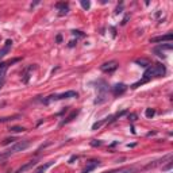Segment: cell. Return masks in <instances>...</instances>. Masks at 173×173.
<instances>
[{
  "instance_id": "ba28073f",
  "label": "cell",
  "mask_w": 173,
  "mask_h": 173,
  "mask_svg": "<svg viewBox=\"0 0 173 173\" xmlns=\"http://www.w3.org/2000/svg\"><path fill=\"white\" fill-rule=\"evenodd\" d=\"M99 165H100L99 161H95V160H93V161H89V162H88V165L84 168L81 173H89V172H92V170L95 169V168H97Z\"/></svg>"
},
{
  "instance_id": "484cf974",
  "label": "cell",
  "mask_w": 173,
  "mask_h": 173,
  "mask_svg": "<svg viewBox=\"0 0 173 173\" xmlns=\"http://www.w3.org/2000/svg\"><path fill=\"white\" fill-rule=\"evenodd\" d=\"M122 6H123V4H120V7H118V8H116V11H115V12H116V14H119V12H122Z\"/></svg>"
},
{
  "instance_id": "e0dca14e",
  "label": "cell",
  "mask_w": 173,
  "mask_h": 173,
  "mask_svg": "<svg viewBox=\"0 0 173 173\" xmlns=\"http://www.w3.org/2000/svg\"><path fill=\"white\" fill-rule=\"evenodd\" d=\"M137 64H139L141 66H145V68H149L150 66V64H149V61H146V60H137Z\"/></svg>"
},
{
  "instance_id": "8fae6325",
  "label": "cell",
  "mask_w": 173,
  "mask_h": 173,
  "mask_svg": "<svg viewBox=\"0 0 173 173\" xmlns=\"http://www.w3.org/2000/svg\"><path fill=\"white\" fill-rule=\"evenodd\" d=\"M35 165H37V161H30V162H27L26 165L20 167L18 170H15V173H23V172H26V170L31 169V168H32V167H35Z\"/></svg>"
},
{
  "instance_id": "6da1fadb",
  "label": "cell",
  "mask_w": 173,
  "mask_h": 173,
  "mask_svg": "<svg viewBox=\"0 0 173 173\" xmlns=\"http://www.w3.org/2000/svg\"><path fill=\"white\" fill-rule=\"evenodd\" d=\"M165 73H167V69H165V66H164L162 64H154V65H151V66H149L148 69H146V72H145L143 80L139 81V83H137V84H134V85H133V88H137L139 84L146 83V81L151 80L153 77H161V76H164Z\"/></svg>"
},
{
  "instance_id": "83f0119b",
  "label": "cell",
  "mask_w": 173,
  "mask_h": 173,
  "mask_svg": "<svg viewBox=\"0 0 173 173\" xmlns=\"http://www.w3.org/2000/svg\"><path fill=\"white\" fill-rule=\"evenodd\" d=\"M61 41H62V37L61 35H57V42H58V43H61Z\"/></svg>"
},
{
  "instance_id": "ffe728a7",
  "label": "cell",
  "mask_w": 173,
  "mask_h": 173,
  "mask_svg": "<svg viewBox=\"0 0 173 173\" xmlns=\"http://www.w3.org/2000/svg\"><path fill=\"white\" fill-rule=\"evenodd\" d=\"M16 116H8V118H0V123L3 122H8V120H12V119H15Z\"/></svg>"
},
{
  "instance_id": "5b68a950",
  "label": "cell",
  "mask_w": 173,
  "mask_h": 173,
  "mask_svg": "<svg viewBox=\"0 0 173 173\" xmlns=\"http://www.w3.org/2000/svg\"><path fill=\"white\" fill-rule=\"evenodd\" d=\"M116 69H118V62L116 61H108L100 66V71L104 72V73H112V72H115Z\"/></svg>"
},
{
  "instance_id": "cb8c5ba5",
  "label": "cell",
  "mask_w": 173,
  "mask_h": 173,
  "mask_svg": "<svg viewBox=\"0 0 173 173\" xmlns=\"http://www.w3.org/2000/svg\"><path fill=\"white\" fill-rule=\"evenodd\" d=\"M72 34H73V35H77V37H84V34L81 31H76V30H73V31H72Z\"/></svg>"
},
{
  "instance_id": "30bf717a",
  "label": "cell",
  "mask_w": 173,
  "mask_h": 173,
  "mask_svg": "<svg viewBox=\"0 0 173 173\" xmlns=\"http://www.w3.org/2000/svg\"><path fill=\"white\" fill-rule=\"evenodd\" d=\"M18 61H19V58H15V60H12V61H10V62H1V64H0V77L4 76V73H6V71H7V68L10 66L11 64L18 62Z\"/></svg>"
},
{
  "instance_id": "8992f818",
  "label": "cell",
  "mask_w": 173,
  "mask_h": 173,
  "mask_svg": "<svg viewBox=\"0 0 173 173\" xmlns=\"http://www.w3.org/2000/svg\"><path fill=\"white\" fill-rule=\"evenodd\" d=\"M127 91V85L126 84H116V85L112 86V93H114V96H119V95H122Z\"/></svg>"
},
{
  "instance_id": "7c38bea8",
  "label": "cell",
  "mask_w": 173,
  "mask_h": 173,
  "mask_svg": "<svg viewBox=\"0 0 173 173\" xmlns=\"http://www.w3.org/2000/svg\"><path fill=\"white\" fill-rule=\"evenodd\" d=\"M56 7H57L58 10H60V12H58V15H60V16L66 15L68 11H69V7H68V4H66V3H58Z\"/></svg>"
},
{
  "instance_id": "7a4b0ae2",
  "label": "cell",
  "mask_w": 173,
  "mask_h": 173,
  "mask_svg": "<svg viewBox=\"0 0 173 173\" xmlns=\"http://www.w3.org/2000/svg\"><path fill=\"white\" fill-rule=\"evenodd\" d=\"M30 145H31V142L30 141H18V142H15V143L11 146L8 150H7V153H6V156L8 157V156H11V154H14V153H18V151H23V150H26V149L29 148Z\"/></svg>"
},
{
  "instance_id": "7402d4cb",
  "label": "cell",
  "mask_w": 173,
  "mask_h": 173,
  "mask_svg": "<svg viewBox=\"0 0 173 173\" xmlns=\"http://www.w3.org/2000/svg\"><path fill=\"white\" fill-rule=\"evenodd\" d=\"M14 141H16L15 138H7V139H4L3 141V145H8V143H11V142H14Z\"/></svg>"
},
{
  "instance_id": "603a6c76",
  "label": "cell",
  "mask_w": 173,
  "mask_h": 173,
  "mask_svg": "<svg viewBox=\"0 0 173 173\" xmlns=\"http://www.w3.org/2000/svg\"><path fill=\"white\" fill-rule=\"evenodd\" d=\"M91 146L96 148V146H102V141H92L91 142Z\"/></svg>"
},
{
  "instance_id": "277c9868",
  "label": "cell",
  "mask_w": 173,
  "mask_h": 173,
  "mask_svg": "<svg viewBox=\"0 0 173 173\" xmlns=\"http://www.w3.org/2000/svg\"><path fill=\"white\" fill-rule=\"evenodd\" d=\"M102 85H97V89H99V93H97V99L95 100V104H102V103L107 102V91H108V86L104 81H100Z\"/></svg>"
},
{
  "instance_id": "f1b7e54d",
  "label": "cell",
  "mask_w": 173,
  "mask_h": 173,
  "mask_svg": "<svg viewBox=\"0 0 173 173\" xmlns=\"http://www.w3.org/2000/svg\"><path fill=\"white\" fill-rule=\"evenodd\" d=\"M4 157H7V156H6V153H0V160H1V158H4Z\"/></svg>"
},
{
  "instance_id": "2e32d148",
  "label": "cell",
  "mask_w": 173,
  "mask_h": 173,
  "mask_svg": "<svg viewBox=\"0 0 173 173\" xmlns=\"http://www.w3.org/2000/svg\"><path fill=\"white\" fill-rule=\"evenodd\" d=\"M11 133H22V131H26L25 127H20V126H14V127H10L8 128Z\"/></svg>"
},
{
  "instance_id": "4316f807",
  "label": "cell",
  "mask_w": 173,
  "mask_h": 173,
  "mask_svg": "<svg viewBox=\"0 0 173 173\" xmlns=\"http://www.w3.org/2000/svg\"><path fill=\"white\" fill-rule=\"evenodd\" d=\"M74 45H76V42H74V41H71V42H69V48H73Z\"/></svg>"
},
{
  "instance_id": "44dd1931",
  "label": "cell",
  "mask_w": 173,
  "mask_h": 173,
  "mask_svg": "<svg viewBox=\"0 0 173 173\" xmlns=\"http://www.w3.org/2000/svg\"><path fill=\"white\" fill-rule=\"evenodd\" d=\"M104 122H106V120H100V122H96V123H95V125L92 126V128H93V130H96V128H99L100 126H102Z\"/></svg>"
},
{
  "instance_id": "9a60e30c",
  "label": "cell",
  "mask_w": 173,
  "mask_h": 173,
  "mask_svg": "<svg viewBox=\"0 0 173 173\" xmlns=\"http://www.w3.org/2000/svg\"><path fill=\"white\" fill-rule=\"evenodd\" d=\"M51 165H53V162H48V164H45V165H41V167L35 170V173H45V170L48 169V168H50Z\"/></svg>"
},
{
  "instance_id": "d6986e66",
  "label": "cell",
  "mask_w": 173,
  "mask_h": 173,
  "mask_svg": "<svg viewBox=\"0 0 173 173\" xmlns=\"http://www.w3.org/2000/svg\"><path fill=\"white\" fill-rule=\"evenodd\" d=\"M154 114H156V111H154L153 108H148L146 111H145V115L148 116V118H151V116H154Z\"/></svg>"
},
{
  "instance_id": "5bb4252c",
  "label": "cell",
  "mask_w": 173,
  "mask_h": 173,
  "mask_svg": "<svg viewBox=\"0 0 173 173\" xmlns=\"http://www.w3.org/2000/svg\"><path fill=\"white\" fill-rule=\"evenodd\" d=\"M77 115H79V111H73V112H72V114H71V115L68 116L66 119H64V120H62V122H61V125H65V123H69V122H71V120H73V119L76 118Z\"/></svg>"
},
{
  "instance_id": "3957f363",
  "label": "cell",
  "mask_w": 173,
  "mask_h": 173,
  "mask_svg": "<svg viewBox=\"0 0 173 173\" xmlns=\"http://www.w3.org/2000/svg\"><path fill=\"white\" fill-rule=\"evenodd\" d=\"M79 96V93L76 92V91H68V92L65 93H61V95H51V96H49L48 99L43 100V103L45 104H49L50 102H53V100H61V99H73V97H77Z\"/></svg>"
},
{
  "instance_id": "f546056e",
  "label": "cell",
  "mask_w": 173,
  "mask_h": 173,
  "mask_svg": "<svg viewBox=\"0 0 173 173\" xmlns=\"http://www.w3.org/2000/svg\"><path fill=\"white\" fill-rule=\"evenodd\" d=\"M1 85H3V80L0 81V88H1Z\"/></svg>"
},
{
  "instance_id": "ac0fdd59",
  "label": "cell",
  "mask_w": 173,
  "mask_h": 173,
  "mask_svg": "<svg viewBox=\"0 0 173 173\" xmlns=\"http://www.w3.org/2000/svg\"><path fill=\"white\" fill-rule=\"evenodd\" d=\"M80 4H81V7H83L84 10H88V8L91 7V3L88 1V0H81V1H80Z\"/></svg>"
},
{
  "instance_id": "4fadbf2b",
  "label": "cell",
  "mask_w": 173,
  "mask_h": 173,
  "mask_svg": "<svg viewBox=\"0 0 173 173\" xmlns=\"http://www.w3.org/2000/svg\"><path fill=\"white\" fill-rule=\"evenodd\" d=\"M35 68H37L35 65H34V66L31 65V66H29L27 69H26V72L23 73V83H25V84L29 83V79H30V76H31L30 73H31V71H32V69H35Z\"/></svg>"
},
{
  "instance_id": "9c48e42d",
  "label": "cell",
  "mask_w": 173,
  "mask_h": 173,
  "mask_svg": "<svg viewBox=\"0 0 173 173\" xmlns=\"http://www.w3.org/2000/svg\"><path fill=\"white\" fill-rule=\"evenodd\" d=\"M11 46H12V41H11V39H7L4 48L0 49V58H3L6 54H8V51H10Z\"/></svg>"
},
{
  "instance_id": "52a82bcc",
  "label": "cell",
  "mask_w": 173,
  "mask_h": 173,
  "mask_svg": "<svg viewBox=\"0 0 173 173\" xmlns=\"http://www.w3.org/2000/svg\"><path fill=\"white\" fill-rule=\"evenodd\" d=\"M173 39V35L172 34H167V35H161V37H154V38L150 39L151 43H157V42H164V41H167V42H170Z\"/></svg>"
},
{
  "instance_id": "d4e9b609",
  "label": "cell",
  "mask_w": 173,
  "mask_h": 173,
  "mask_svg": "<svg viewBox=\"0 0 173 173\" xmlns=\"http://www.w3.org/2000/svg\"><path fill=\"white\" fill-rule=\"evenodd\" d=\"M128 18H130V15H126V16H125V19H123V20H122V25H123V26H125V25H126V23H127Z\"/></svg>"
}]
</instances>
